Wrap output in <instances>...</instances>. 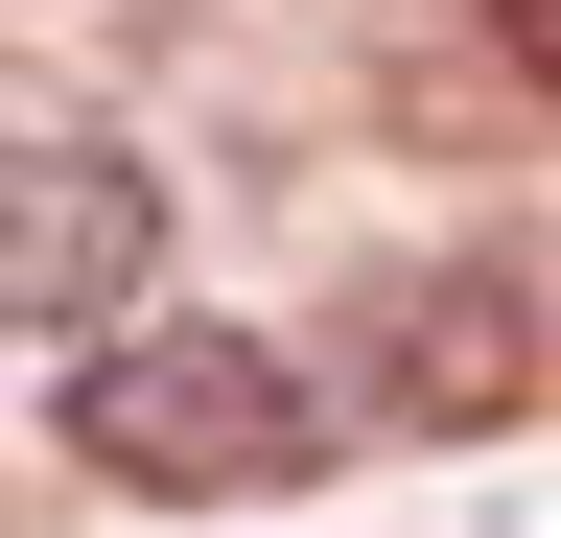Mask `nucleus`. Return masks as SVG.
<instances>
[{
    "instance_id": "obj_1",
    "label": "nucleus",
    "mask_w": 561,
    "mask_h": 538,
    "mask_svg": "<svg viewBox=\"0 0 561 538\" xmlns=\"http://www.w3.org/2000/svg\"><path fill=\"white\" fill-rule=\"evenodd\" d=\"M70 468L94 492H305L328 468V375L280 328H210V305H117L70 352Z\"/></svg>"
},
{
    "instance_id": "obj_2",
    "label": "nucleus",
    "mask_w": 561,
    "mask_h": 538,
    "mask_svg": "<svg viewBox=\"0 0 561 538\" xmlns=\"http://www.w3.org/2000/svg\"><path fill=\"white\" fill-rule=\"evenodd\" d=\"M117 305H164V164L94 117H0V328L94 352Z\"/></svg>"
},
{
    "instance_id": "obj_3",
    "label": "nucleus",
    "mask_w": 561,
    "mask_h": 538,
    "mask_svg": "<svg viewBox=\"0 0 561 538\" xmlns=\"http://www.w3.org/2000/svg\"><path fill=\"white\" fill-rule=\"evenodd\" d=\"M491 24H515V71H538V94H561V0H491Z\"/></svg>"
}]
</instances>
